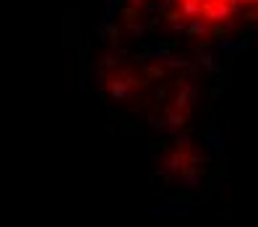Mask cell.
<instances>
[{
    "label": "cell",
    "mask_w": 258,
    "mask_h": 227,
    "mask_svg": "<svg viewBox=\"0 0 258 227\" xmlns=\"http://www.w3.org/2000/svg\"><path fill=\"white\" fill-rule=\"evenodd\" d=\"M172 24L193 34H222L245 21H258V0H162Z\"/></svg>",
    "instance_id": "6da1fadb"
}]
</instances>
